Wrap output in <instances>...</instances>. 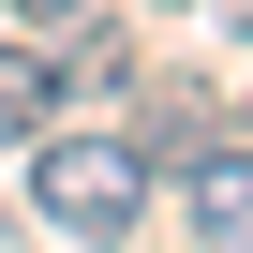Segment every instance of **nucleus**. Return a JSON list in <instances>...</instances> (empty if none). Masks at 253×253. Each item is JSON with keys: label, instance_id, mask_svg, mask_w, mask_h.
I'll list each match as a JSON object with an SVG mask.
<instances>
[{"label": "nucleus", "instance_id": "f03ea898", "mask_svg": "<svg viewBox=\"0 0 253 253\" xmlns=\"http://www.w3.org/2000/svg\"><path fill=\"white\" fill-rule=\"evenodd\" d=\"M164 194H179V223H194V238L253 253V134H209V149H194V164H179Z\"/></svg>", "mask_w": 253, "mask_h": 253}, {"label": "nucleus", "instance_id": "423d86ee", "mask_svg": "<svg viewBox=\"0 0 253 253\" xmlns=\"http://www.w3.org/2000/svg\"><path fill=\"white\" fill-rule=\"evenodd\" d=\"M209 15H223V30H238V45H253V0H209Z\"/></svg>", "mask_w": 253, "mask_h": 253}, {"label": "nucleus", "instance_id": "0eeeda50", "mask_svg": "<svg viewBox=\"0 0 253 253\" xmlns=\"http://www.w3.org/2000/svg\"><path fill=\"white\" fill-rule=\"evenodd\" d=\"M149 15H209V0H149Z\"/></svg>", "mask_w": 253, "mask_h": 253}, {"label": "nucleus", "instance_id": "f257e3e1", "mask_svg": "<svg viewBox=\"0 0 253 253\" xmlns=\"http://www.w3.org/2000/svg\"><path fill=\"white\" fill-rule=\"evenodd\" d=\"M15 164H30V223L45 238H119V223H149V194H164L134 134H30Z\"/></svg>", "mask_w": 253, "mask_h": 253}, {"label": "nucleus", "instance_id": "6e6552de", "mask_svg": "<svg viewBox=\"0 0 253 253\" xmlns=\"http://www.w3.org/2000/svg\"><path fill=\"white\" fill-rule=\"evenodd\" d=\"M238 134H253V104H238Z\"/></svg>", "mask_w": 253, "mask_h": 253}, {"label": "nucleus", "instance_id": "20e7f679", "mask_svg": "<svg viewBox=\"0 0 253 253\" xmlns=\"http://www.w3.org/2000/svg\"><path fill=\"white\" fill-rule=\"evenodd\" d=\"M60 89H75L60 45H0V149H30L45 119H60Z\"/></svg>", "mask_w": 253, "mask_h": 253}, {"label": "nucleus", "instance_id": "39448f33", "mask_svg": "<svg viewBox=\"0 0 253 253\" xmlns=\"http://www.w3.org/2000/svg\"><path fill=\"white\" fill-rule=\"evenodd\" d=\"M75 15H89V0H15V30H75Z\"/></svg>", "mask_w": 253, "mask_h": 253}, {"label": "nucleus", "instance_id": "7ed1b4c3", "mask_svg": "<svg viewBox=\"0 0 253 253\" xmlns=\"http://www.w3.org/2000/svg\"><path fill=\"white\" fill-rule=\"evenodd\" d=\"M209 134H238V119H223L209 89H149V104H134V149H149V179H179Z\"/></svg>", "mask_w": 253, "mask_h": 253}]
</instances>
